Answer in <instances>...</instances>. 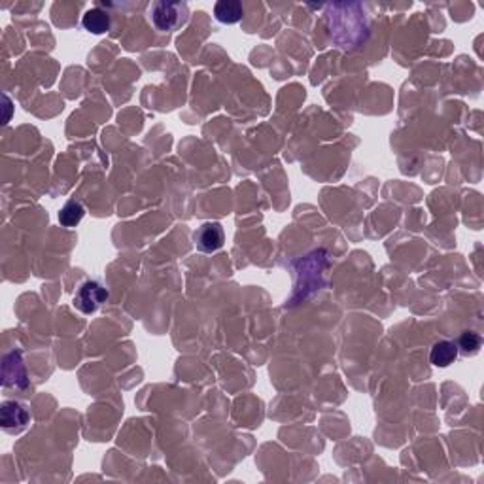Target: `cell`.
Here are the masks:
<instances>
[{
	"label": "cell",
	"instance_id": "1",
	"mask_svg": "<svg viewBox=\"0 0 484 484\" xmlns=\"http://www.w3.org/2000/svg\"><path fill=\"white\" fill-rule=\"evenodd\" d=\"M186 6L176 2H156L151 8V23L157 31L168 33L186 23Z\"/></svg>",
	"mask_w": 484,
	"mask_h": 484
},
{
	"label": "cell",
	"instance_id": "2",
	"mask_svg": "<svg viewBox=\"0 0 484 484\" xmlns=\"http://www.w3.org/2000/svg\"><path fill=\"white\" fill-rule=\"evenodd\" d=\"M108 291L103 284H99L97 280H87L78 288L74 293V307L81 312V314H93L99 308L103 307V303H106Z\"/></svg>",
	"mask_w": 484,
	"mask_h": 484
},
{
	"label": "cell",
	"instance_id": "3",
	"mask_svg": "<svg viewBox=\"0 0 484 484\" xmlns=\"http://www.w3.org/2000/svg\"><path fill=\"white\" fill-rule=\"evenodd\" d=\"M193 241L195 246L199 248L201 252L214 253L223 246V242H226V233H223V227H221L218 221H206V223H203V226L195 231Z\"/></svg>",
	"mask_w": 484,
	"mask_h": 484
},
{
	"label": "cell",
	"instance_id": "4",
	"mask_svg": "<svg viewBox=\"0 0 484 484\" xmlns=\"http://www.w3.org/2000/svg\"><path fill=\"white\" fill-rule=\"evenodd\" d=\"M31 415L25 405L19 401H4L0 409V424L8 433H19L27 428Z\"/></svg>",
	"mask_w": 484,
	"mask_h": 484
},
{
	"label": "cell",
	"instance_id": "5",
	"mask_svg": "<svg viewBox=\"0 0 484 484\" xmlns=\"http://www.w3.org/2000/svg\"><path fill=\"white\" fill-rule=\"evenodd\" d=\"M458 354H460V352H458L456 343H452V341H439V343H435V345L431 346L430 352L431 365L441 367V369L450 367L452 363L456 361Z\"/></svg>",
	"mask_w": 484,
	"mask_h": 484
},
{
	"label": "cell",
	"instance_id": "6",
	"mask_svg": "<svg viewBox=\"0 0 484 484\" xmlns=\"http://www.w3.org/2000/svg\"><path fill=\"white\" fill-rule=\"evenodd\" d=\"M81 25H84L87 33L104 34L110 31L112 19H110V14L104 11L103 8H91V10H87L84 14V17H81Z\"/></svg>",
	"mask_w": 484,
	"mask_h": 484
},
{
	"label": "cell",
	"instance_id": "7",
	"mask_svg": "<svg viewBox=\"0 0 484 484\" xmlns=\"http://www.w3.org/2000/svg\"><path fill=\"white\" fill-rule=\"evenodd\" d=\"M214 16L220 23H226V25H235L242 19L244 16V8H242L241 2L237 0H220L216 2L214 6Z\"/></svg>",
	"mask_w": 484,
	"mask_h": 484
},
{
	"label": "cell",
	"instance_id": "8",
	"mask_svg": "<svg viewBox=\"0 0 484 484\" xmlns=\"http://www.w3.org/2000/svg\"><path fill=\"white\" fill-rule=\"evenodd\" d=\"M86 218V206L80 201H69L59 212V223L63 227L80 226V221Z\"/></svg>",
	"mask_w": 484,
	"mask_h": 484
},
{
	"label": "cell",
	"instance_id": "9",
	"mask_svg": "<svg viewBox=\"0 0 484 484\" xmlns=\"http://www.w3.org/2000/svg\"><path fill=\"white\" fill-rule=\"evenodd\" d=\"M456 346L458 352H462L463 356H475L480 350V346H483V339L475 331H463L460 335V339H458Z\"/></svg>",
	"mask_w": 484,
	"mask_h": 484
}]
</instances>
